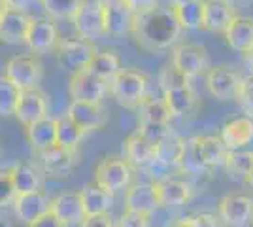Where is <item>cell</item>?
Returning <instances> with one entry per match:
<instances>
[{
  "instance_id": "cell-37",
  "label": "cell",
  "mask_w": 253,
  "mask_h": 227,
  "mask_svg": "<svg viewBox=\"0 0 253 227\" xmlns=\"http://www.w3.org/2000/svg\"><path fill=\"white\" fill-rule=\"evenodd\" d=\"M19 97H21V89L15 84H11L6 76H0V116L2 118L13 116Z\"/></svg>"
},
{
  "instance_id": "cell-7",
  "label": "cell",
  "mask_w": 253,
  "mask_h": 227,
  "mask_svg": "<svg viewBox=\"0 0 253 227\" xmlns=\"http://www.w3.org/2000/svg\"><path fill=\"white\" fill-rule=\"evenodd\" d=\"M132 180V167L123 157H104L95 167V184L116 193L125 189Z\"/></svg>"
},
{
  "instance_id": "cell-49",
  "label": "cell",
  "mask_w": 253,
  "mask_h": 227,
  "mask_svg": "<svg viewBox=\"0 0 253 227\" xmlns=\"http://www.w3.org/2000/svg\"><path fill=\"white\" fill-rule=\"evenodd\" d=\"M246 57V61H248V66H250V70H252V76H253V47L248 51V53L244 55Z\"/></svg>"
},
{
  "instance_id": "cell-2",
  "label": "cell",
  "mask_w": 253,
  "mask_h": 227,
  "mask_svg": "<svg viewBox=\"0 0 253 227\" xmlns=\"http://www.w3.org/2000/svg\"><path fill=\"white\" fill-rule=\"evenodd\" d=\"M108 93L116 98L119 106L138 108L140 102L149 95V78L134 68H121L108 82Z\"/></svg>"
},
{
  "instance_id": "cell-47",
  "label": "cell",
  "mask_w": 253,
  "mask_h": 227,
  "mask_svg": "<svg viewBox=\"0 0 253 227\" xmlns=\"http://www.w3.org/2000/svg\"><path fill=\"white\" fill-rule=\"evenodd\" d=\"M155 2H157V0H123V4H125L126 8H130L134 13L148 10V8H151V6H155Z\"/></svg>"
},
{
  "instance_id": "cell-46",
  "label": "cell",
  "mask_w": 253,
  "mask_h": 227,
  "mask_svg": "<svg viewBox=\"0 0 253 227\" xmlns=\"http://www.w3.org/2000/svg\"><path fill=\"white\" fill-rule=\"evenodd\" d=\"M29 227H66V226H64L63 222H61L57 216H53L51 212H45V214L40 216L38 220L31 222Z\"/></svg>"
},
{
  "instance_id": "cell-12",
  "label": "cell",
  "mask_w": 253,
  "mask_h": 227,
  "mask_svg": "<svg viewBox=\"0 0 253 227\" xmlns=\"http://www.w3.org/2000/svg\"><path fill=\"white\" fill-rule=\"evenodd\" d=\"M244 76L229 65H217L210 66L206 72V86L211 97L219 98V100H231L236 97V91L240 87Z\"/></svg>"
},
{
  "instance_id": "cell-39",
  "label": "cell",
  "mask_w": 253,
  "mask_h": 227,
  "mask_svg": "<svg viewBox=\"0 0 253 227\" xmlns=\"http://www.w3.org/2000/svg\"><path fill=\"white\" fill-rule=\"evenodd\" d=\"M136 133L142 135L144 138H148L149 142H153V144H161L172 135V129H170V123H153V121L138 119Z\"/></svg>"
},
{
  "instance_id": "cell-29",
  "label": "cell",
  "mask_w": 253,
  "mask_h": 227,
  "mask_svg": "<svg viewBox=\"0 0 253 227\" xmlns=\"http://www.w3.org/2000/svg\"><path fill=\"white\" fill-rule=\"evenodd\" d=\"M163 100L167 102L172 118L189 116L191 112L197 108V95H195V91H193L191 86L172 89V91H165L163 93Z\"/></svg>"
},
{
  "instance_id": "cell-3",
  "label": "cell",
  "mask_w": 253,
  "mask_h": 227,
  "mask_svg": "<svg viewBox=\"0 0 253 227\" xmlns=\"http://www.w3.org/2000/svg\"><path fill=\"white\" fill-rule=\"evenodd\" d=\"M98 51L96 49L95 42H89L85 38H80V36H72V38H64L59 42L55 53H57V63L63 70H68V72H80V70H85L91 59L95 57V53Z\"/></svg>"
},
{
  "instance_id": "cell-38",
  "label": "cell",
  "mask_w": 253,
  "mask_h": 227,
  "mask_svg": "<svg viewBox=\"0 0 253 227\" xmlns=\"http://www.w3.org/2000/svg\"><path fill=\"white\" fill-rule=\"evenodd\" d=\"M181 144H183V136H176V135H170L167 140H163L161 144H157V157L155 163L161 165H178L179 161V153H181Z\"/></svg>"
},
{
  "instance_id": "cell-4",
  "label": "cell",
  "mask_w": 253,
  "mask_h": 227,
  "mask_svg": "<svg viewBox=\"0 0 253 227\" xmlns=\"http://www.w3.org/2000/svg\"><path fill=\"white\" fill-rule=\"evenodd\" d=\"M4 76L21 91L36 89L43 80V66L36 55H13L4 66Z\"/></svg>"
},
{
  "instance_id": "cell-40",
  "label": "cell",
  "mask_w": 253,
  "mask_h": 227,
  "mask_svg": "<svg viewBox=\"0 0 253 227\" xmlns=\"http://www.w3.org/2000/svg\"><path fill=\"white\" fill-rule=\"evenodd\" d=\"M157 82H159V87L163 89V93L165 91H172V89H179V87L191 86L189 78H185V76L181 74L179 70H176L172 65H167L161 68Z\"/></svg>"
},
{
  "instance_id": "cell-18",
  "label": "cell",
  "mask_w": 253,
  "mask_h": 227,
  "mask_svg": "<svg viewBox=\"0 0 253 227\" xmlns=\"http://www.w3.org/2000/svg\"><path fill=\"white\" fill-rule=\"evenodd\" d=\"M13 116L19 119V123H23L25 127L34 123V121H40V119L47 118V100H45V95L38 87L21 91V97H19V102L15 106Z\"/></svg>"
},
{
  "instance_id": "cell-8",
  "label": "cell",
  "mask_w": 253,
  "mask_h": 227,
  "mask_svg": "<svg viewBox=\"0 0 253 227\" xmlns=\"http://www.w3.org/2000/svg\"><path fill=\"white\" fill-rule=\"evenodd\" d=\"M43 176L49 178H66L80 163V151L78 148H64L55 144L47 150L40 151Z\"/></svg>"
},
{
  "instance_id": "cell-26",
  "label": "cell",
  "mask_w": 253,
  "mask_h": 227,
  "mask_svg": "<svg viewBox=\"0 0 253 227\" xmlns=\"http://www.w3.org/2000/svg\"><path fill=\"white\" fill-rule=\"evenodd\" d=\"M80 197H82L85 216L104 214V212H110V208L114 206V193L104 189V187H100L95 182L85 184L80 189Z\"/></svg>"
},
{
  "instance_id": "cell-34",
  "label": "cell",
  "mask_w": 253,
  "mask_h": 227,
  "mask_svg": "<svg viewBox=\"0 0 253 227\" xmlns=\"http://www.w3.org/2000/svg\"><path fill=\"white\" fill-rule=\"evenodd\" d=\"M40 2H42L47 17L72 21L78 10L84 6L85 0H40Z\"/></svg>"
},
{
  "instance_id": "cell-35",
  "label": "cell",
  "mask_w": 253,
  "mask_h": 227,
  "mask_svg": "<svg viewBox=\"0 0 253 227\" xmlns=\"http://www.w3.org/2000/svg\"><path fill=\"white\" fill-rule=\"evenodd\" d=\"M87 135L84 129H80L70 118H59L57 119V144L64 148H78L80 142L84 140Z\"/></svg>"
},
{
  "instance_id": "cell-27",
  "label": "cell",
  "mask_w": 253,
  "mask_h": 227,
  "mask_svg": "<svg viewBox=\"0 0 253 227\" xmlns=\"http://www.w3.org/2000/svg\"><path fill=\"white\" fill-rule=\"evenodd\" d=\"M155 184H157L161 206H181L189 203L191 197H193V189L185 180L165 178V180H159Z\"/></svg>"
},
{
  "instance_id": "cell-36",
  "label": "cell",
  "mask_w": 253,
  "mask_h": 227,
  "mask_svg": "<svg viewBox=\"0 0 253 227\" xmlns=\"http://www.w3.org/2000/svg\"><path fill=\"white\" fill-rule=\"evenodd\" d=\"M201 144H202V153H204V161L208 165V169L211 167H221L225 163V157L229 150L225 148V144L219 136L215 135H206V136H201Z\"/></svg>"
},
{
  "instance_id": "cell-30",
  "label": "cell",
  "mask_w": 253,
  "mask_h": 227,
  "mask_svg": "<svg viewBox=\"0 0 253 227\" xmlns=\"http://www.w3.org/2000/svg\"><path fill=\"white\" fill-rule=\"evenodd\" d=\"M204 0H193L185 4H170L172 11L178 19L181 31H199L202 29V17H204Z\"/></svg>"
},
{
  "instance_id": "cell-43",
  "label": "cell",
  "mask_w": 253,
  "mask_h": 227,
  "mask_svg": "<svg viewBox=\"0 0 253 227\" xmlns=\"http://www.w3.org/2000/svg\"><path fill=\"white\" fill-rule=\"evenodd\" d=\"M17 197V191L11 182L10 171H0V208L10 206Z\"/></svg>"
},
{
  "instance_id": "cell-55",
  "label": "cell",
  "mask_w": 253,
  "mask_h": 227,
  "mask_svg": "<svg viewBox=\"0 0 253 227\" xmlns=\"http://www.w3.org/2000/svg\"><path fill=\"white\" fill-rule=\"evenodd\" d=\"M0 163H2V150H0Z\"/></svg>"
},
{
  "instance_id": "cell-16",
  "label": "cell",
  "mask_w": 253,
  "mask_h": 227,
  "mask_svg": "<svg viewBox=\"0 0 253 227\" xmlns=\"http://www.w3.org/2000/svg\"><path fill=\"white\" fill-rule=\"evenodd\" d=\"M104 6L106 36H125L132 31L134 11L126 8L123 0H102Z\"/></svg>"
},
{
  "instance_id": "cell-44",
  "label": "cell",
  "mask_w": 253,
  "mask_h": 227,
  "mask_svg": "<svg viewBox=\"0 0 253 227\" xmlns=\"http://www.w3.org/2000/svg\"><path fill=\"white\" fill-rule=\"evenodd\" d=\"M151 226V214L146 212H136V210H125L117 227H149Z\"/></svg>"
},
{
  "instance_id": "cell-25",
  "label": "cell",
  "mask_w": 253,
  "mask_h": 227,
  "mask_svg": "<svg viewBox=\"0 0 253 227\" xmlns=\"http://www.w3.org/2000/svg\"><path fill=\"white\" fill-rule=\"evenodd\" d=\"M10 171L11 182L17 195L38 191L43 185V173L34 163H15Z\"/></svg>"
},
{
  "instance_id": "cell-32",
  "label": "cell",
  "mask_w": 253,
  "mask_h": 227,
  "mask_svg": "<svg viewBox=\"0 0 253 227\" xmlns=\"http://www.w3.org/2000/svg\"><path fill=\"white\" fill-rule=\"evenodd\" d=\"M140 118L142 121H153V123H170L172 114H170L167 102L163 97H155V95H148L140 102Z\"/></svg>"
},
{
  "instance_id": "cell-54",
  "label": "cell",
  "mask_w": 253,
  "mask_h": 227,
  "mask_svg": "<svg viewBox=\"0 0 253 227\" xmlns=\"http://www.w3.org/2000/svg\"><path fill=\"white\" fill-rule=\"evenodd\" d=\"M163 227H181V226H179V222H172V224H167V226Z\"/></svg>"
},
{
  "instance_id": "cell-20",
  "label": "cell",
  "mask_w": 253,
  "mask_h": 227,
  "mask_svg": "<svg viewBox=\"0 0 253 227\" xmlns=\"http://www.w3.org/2000/svg\"><path fill=\"white\" fill-rule=\"evenodd\" d=\"M157 157V144L149 142L144 138L142 135L132 133L123 140V159H125L130 167H149Z\"/></svg>"
},
{
  "instance_id": "cell-6",
  "label": "cell",
  "mask_w": 253,
  "mask_h": 227,
  "mask_svg": "<svg viewBox=\"0 0 253 227\" xmlns=\"http://www.w3.org/2000/svg\"><path fill=\"white\" fill-rule=\"evenodd\" d=\"M74 29L80 38L96 42L106 36L104 6L102 0H85L84 6L74 15Z\"/></svg>"
},
{
  "instance_id": "cell-10",
  "label": "cell",
  "mask_w": 253,
  "mask_h": 227,
  "mask_svg": "<svg viewBox=\"0 0 253 227\" xmlns=\"http://www.w3.org/2000/svg\"><path fill=\"white\" fill-rule=\"evenodd\" d=\"M68 93L72 100H85V102H102L108 95V82L89 72L87 68L74 72L70 76Z\"/></svg>"
},
{
  "instance_id": "cell-19",
  "label": "cell",
  "mask_w": 253,
  "mask_h": 227,
  "mask_svg": "<svg viewBox=\"0 0 253 227\" xmlns=\"http://www.w3.org/2000/svg\"><path fill=\"white\" fill-rule=\"evenodd\" d=\"M29 25H31V15H27L25 11L8 8L0 17V42L8 45L25 44Z\"/></svg>"
},
{
  "instance_id": "cell-9",
  "label": "cell",
  "mask_w": 253,
  "mask_h": 227,
  "mask_svg": "<svg viewBox=\"0 0 253 227\" xmlns=\"http://www.w3.org/2000/svg\"><path fill=\"white\" fill-rule=\"evenodd\" d=\"M59 42H61V36H59V29H57L55 19H51V17H31L25 44L29 45L32 53L43 55L55 51Z\"/></svg>"
},
{
  "instance_id": "cell-31",
  "label": "cell",
  "mask_w": 253,
  "mask_h": 227,
  "mask_svg": "<svg viewBox=\"0 0 253 227\" xmlns=\"http://www.w3.org/2000/svg\"><path fill=\"white\" fill-rule=\"evenodd\" d=\"M121 59L116 51L112 49H102V51H96L95 57L91 59V63L87 66L89 72H93L95 76L102 78L106 82H110L114 76L121 70Z\"/></svg>"
},
{
  "instance_id": "cell-45",
  "label": "cell",
  "mask_w": 253,
  "mask_h": 227,
  "mask_svg": "<svg viewBox=\"0 0 253 227\" xmlns=\"http://www.w3.org/2000/svg\"><path fill=\"white\" fill-rule=\"evenodd\" d=\"M80 227H116V224H114V218L110 216V212H104V214L85 216Z\"/></svg>"
},
{
  "instance_id": "cell-13",
  "label": "cell",
  "mask_w": 253,
  "mask_h": 227,
  "mask_svg": "<svg viewBox=\"0 0 253 227\" xmlns=\"http://www.w3.org/2000/svg\"><path fill=\"white\" fill-rule=\"evenodd\" d=\"M66 118H70L80 129L85 133L100 131L108 123V114H106L102 102H85V100H72L66 110Z\"/></svg>"
},
{
  "instance_id": "cell-53",
  "label": "cell",
  "mask_w": 253,
  "mask_h": 227,
  "mask_svg": "<svg viewBox=\"0 0 253 227\" xmlns=\"http://www.w3.org/2000/svg\"><path fill=\"white\" fill-rule=\"evenodd\" d=\"M185 2H193V0H172V6L174 4H185Z\"/></svg>"
},
{
  "instance_id": "cell-15",
  "label": "cell",
  "mask_w": 253,
  "mask_h": 227,
  "mask_svg": "<svg viewBox=\"0 0 253 227\" xmlns=\"http://www.w3.org/2000/svg\"><path fill=\"white\" fill-rule=\"evenodd\" d=\"M49 212H51L53 216L59 218L66 227L80 226L82 220L85 218L80 191H64V193L51 197Z\"/></svg>"
},
{
  "instance_id": "cell-5",
  "label": "cell",
  "mask_w": 253,
  "mask_h": 227,
  "mask_svg": "<svg viewBox=\"0 0 253 227\" xmlns=\"http://www.w3.org/2000/svg\"><path fill=\"white\" fill-rule=\"evenodd\" d=\"M170 65L174 66L176 70H179L185 78L193 80L197 76L208 72V68H210V55H208V49L202 44H178L172 49Z\"/></svg>"
},
{
  "instance_id": "cell-41",
  "label": "cell",
  "mask_w": 253,
  "mask_h": 227,
  "mask_svg": "<svg viewBox=\"0 0 253 227\" xmlns=\"http://www.w3.org/2000/svg\"><path fill=\"white\" fill-rule=\"evenodd\" d=\"M236 100L240 102V106L242 110L253 118V76H246L242 78V82H240V87H238V91H236Z\"/></svg>"
},
{
  "instance_id": "cell-11",
  "label": "cell",
  "mask_w": 253,
  "mask_h": 227,
  "mask_svg": "<svg viewBox=\"0 0 253 227\" xmlns=\"http://www.w3.org/2000/svg\"><path fill=\"white\" fill-rule=\"evenodd\" d=\"M219 220L231 227H244L253 220V199L246 193H227L217 206Z\"/></svg>"
},
{
  "instance_id": "cell-48",
  "label": "cell",
  "mask_w": 253,
  "mask_h": 227,
  "mask_svg": "<svg viewBox=\"0 0 253 227\" xmlns=\"http://www.w3.org/2000/svg\"><path fill=\"white\" fill-rule=\"evenodd\" d=\"M4 2H6V8H10V10L25 11L34 0H4Z\"/></svg>"
},
{
  "instance_id": "cell-21",
  "label": "cell",
  "mask_w": 253,
  "mask_h": 227,
  "mask_svg": "<svg viewBox=\"0 0 253 227\" xmlns=\"http://www.w3.org/2000/svg\"><path fill=\"white\" fill-rule=\"evenodd\" d=\"M223 36L231 49L246 55L253 47V17L236 13L227 25Z\"/></svg>"
},
{
  "instance_id": "cell-14",
  "label": "cell",
  "mask_w": 253,
  "mask_h": 227,
  "mask_svg": "<svg viewBox=\"0 0 253 227\" xmlns=\"http://www.w3.org/2000/svg\"><path fill=\"white\" fill-rule=\"evenodd\" d=\"M49 201H51V197L43 189H38V191H31V193L17 195L11 205H13V212H15L17 220L25 226H29L31 222L38 220L45 212H49Z\"/></svg>"
},
{
  "instance_id": "cell-17",
  "label": "cell",
  "mask_w": 253,
  "mask_h": 227,
  "mask_svg": "<svg viewBox=\"0 0 253 227\" xmlns=\"http://www.w3.org/2000/svg\"><path fill=\"white\" fill-rule=\"evenodd\" d=\"M161 206L159 191L155 182H138L126 187L125 193V208L126 210H136L153 214Z\"/></svg>"
},
{
  "instance_id": "cell-28",
  "label": "cell",
  "mask_w": 253,
  "mask_h": 227,
  "mask_svg": "<svg viewBox=\"0 0 253 227\" xmlns=\"http://www.w3.org/2000/svg\"><path fill=\"white\" fill-rule=\"evenodd\" d=\"M178 167L187 174H201L208 169V165L204 161V153H202L201 136L183 138Z\"/></svg>"
},
{
  "instance_id": "cell-23",
  "label": "cell",
  "mask_w": 253,
  "mask_h": 227,
  "mask_svg": "<svg viewBox=\"0 0 253 227\" xmlns=\"http://www.w3.org/2000/svg\"><path fill=\"white\" fill-rule=\"evenodd\" d=\"M219 138L223 140L225 148L231 150H244L253 140V118L240 116L231 121H227L221 127Z\"/></svg>"
},
{
  "instance_id": "cell-51",
  "label": "cell",
  "mask_w": 253,
  "mask_h": 227,
  "mask_svg": "<svg viewBox=\"0 0 253 227\" xmlns=\"http://www.w3.org/2000/svg\"><path fill=\"white\" fill-rule=\"evenodd\" d=\"M0 227H15V226H13V222H10V220L0 218Z\"/></svg>"
},
{
  "instance_id": "cell-42",
  "label": "cell",
  "mask_w": 253,
  "mask_h": 227,
  "mask_svg": "<svg viewBox=\"0 0 253 227\" xmlns=\"http://www.w3.org/2000/svg\"><path fill=\"white\" fill-rule=\"evenodd\" d=\"M181 227H219V218L211 212H195L178 220Z\"/></svg>"
},
{
  "instance_id": "cell-1",
  "label": "cell",
  "mask_w": 253,
  "mask_h": 227,
  "mask_svg": "<svg viewBox=\"0 0 253 227\" xmlns=\"http://www.w3.org/2000/svg\"><path fill=\"white\" fill-rule=\"evenodd\" d=\"M136 44L146 51L169 49L178 42L181 27L172 11V6H151L148 10L134 13L132 31Z\"/></svg>"
},
{
  "instance_id": "cell-22",
  "label": "cell",
  "mask_w": 253,
  "mask_h": 227,
  "mask_svg": "<svg viewBox=\"0 0 253 227\" xmlns=\"http://www.w3.org/2000/svg\"><path fill=\"white\" fill-rule=\"evenodd\" d=\"M204 17H202V29L208 33L223 34L227 25L236 15L231 0H204Z\"/></svg>"
},
{
  "instance_id": "cell-52",
  "label": "cell",
  "mask_w": 253,
  "mask_h": 227,
  "mask_svg": "<svg viewBox=\"0 0 253 227\" xmlns=\"http://www.w3.org/2000/svg\"><path fill=\"white\" fill-rule=\"evenodd\" d=\"M6 10H8V8H6V2H4V0H0V17H2V13H4Z\"/></svg>"
},
{
  "instance_id": "cell-33",
  "label": "cell",
  "mask_w": 253,
  "mask_h": 227,
  "mask_svg": "<svg viewBox=\"0 0 253 227\" xmlns=\"http://www.w3.org/2000/svg\"><path fill=\"white\" fill-rule=\"evenodd\" d=\"M225 169L231 178L246 180L253 167V151L250 150H231L225 157Z\"/></svg>"
},
{
  "instance_id": "cell-50",
  "label": "cell",
  "mask_w": 253,
  "mask_h": 227,
  "mask_svg": "<svg viewBox=\"0 0 253 227\" xmlns=\"http://www.w3.org/2000/svg\"><path fill=\"white\" fill-rule=\"evenodd\" d=\"M244 182H246V184H248L253 189V167H252V171H250V174L246 176V180H244Z\"/></svg>"
},
{
  "instance_id": "cell-24",
  "label": "cell",
  "mask_w": 253,
  "mask_h": 227,
  "mask_svg": "<svg viewBox=\"0 0 253 227\" xmlns=\"http://www.w3.org/2000/svg\"><path fill=\"white\" fill-rule=\"evenodd\" d=\"M25 138L34 151H43L57 144V119L43 118L25 127Z\"/></svg>"
}]
</instances>
